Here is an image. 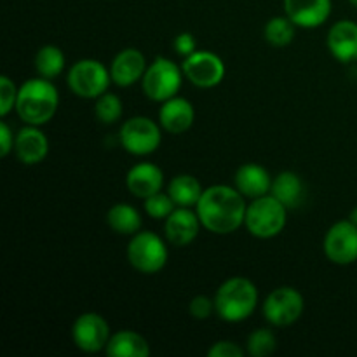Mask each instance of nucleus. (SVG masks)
<instances>
[{
	"label": "nucleus",
	"mask_w": 357,
	"mask_h": 357,
	"mask_svg": "<svg viewBox=\"0 0 357 357\" xmlns=\"http://www.w3.org/2000/svg\"><path fill=\"white\" fill-rule=\"evenodd\" d=\"M246 209L244 195L229 185H211L204 188L195 206L202 227L216 236H227L243 227Z\"/></svg>",
	"instance_id": "f257e3e1"
},
{
	"label": "nucleus",
	"mask_w": 357,
	"mask_h": 357,
	"mask_svg": "<svg viewBox=\"0 0 357 357\" xmlns=\"http://www.w3.org/2000/svg\"><path fill=\"white\" fill-rule=\"evenodd\" d=\"M59 93L49 79L38 77L21 84L16 101V114L24 124L44 126L56 115Z\"/></svg>",
	"instance_id": "f03ea898"
},
{
	"label": "nucleus",
	"mask_w": 357,
	"mask_h": 357,
	"mask_svg": "<svg viewBox=\"0 0 357 357\" xmlns=\"http://www.w3.org/2000/svg\"><path fill=\"white\" fill-rule=\"evenodd\" d=\"M258 289L246 278H230L216 289L215 312L225 323H243L255 312Z\"/></svg>",
	"instance_id": "7ed1b4c3"
},
{
	"label": "nucleus",
	"mask_w": 357,
	"mask_h": 357,
	"mask_svg": "<svg viewBox=\"0 0 357 357\" xmlns=\"http://www.w3.org/2000/svg\"><path fill=\"white\" fill-rule=\"evenodd\" d=\"M288 222V208L272 194L264 195L248 204L244 227L258 239H272L284 230Z\"/></svg>",
	"instance_id": "20e7f679"
},
{
	"label": "nucleus",
	"mask_w": 357,
	"mask_h": 357,
	"mask_svg": "<svg viewBox=\"0 0 357 357\" xmlns=\"http://www.w3.org/2000/svg\"><path fill=\"white\" fill-rule=\"evenodd\" d=\"M183 77V70L176 63L164 56H157L152 65L146 66V72L142 79L143 93L149 100L164 103L169 98L178 96Z\"/></svg>",
	"instance_id": "39448f33"
},
{
	"label": "nucleus",
	"mask_w": 357,
	"mask_h": 357,
	"mask_svg": "<svg viewBox=\"0 0 357 357\" xmlns=\"http://www.w3.org/2000/svg\"><path fill=\"white\" fill-rule=\"evenodd\" d=\"M112 82L110 68L98 59H79L70 68L66 84L75 96L84 100H98L108 91Z\"/></svg>",
	"instance_id": "423d86ee"
},
{
	"label": "nucleus",
	"mask_w": 357,
	"mask_h": 357,
	"mask_svg": "<svg viewBox=\"0 0 357 357\" xmlns=\"http://www.w3.org/2000/svg\"><path fill=\"white\" fill-rule=\"evenodd\" d=\"M167 246L157 234L138 232L131 236L128 244V260L135 271L152 275L162 271L167 264Z\"/></svg>",
	"instance_id": "0eeeda50"
},
{
	"label": "nucleus",
	"mask_w": 357,
	"mask_h": 357,
	"mask_svg": "<svg viewBox=\"0 0 357 357\" xmlns=\"http://www.w3.org/2000/svg\"><path fill=\"white\" fill-rule=\"evenodd\" d=\"M119 139L126 152L132 155H150L155 152L162 142L160 128L157 122H153L150 117H131L121 126L119 131Z\"/></svg>",
	"instance_id": "6e6552de"
},
{
	"label": "nucleus",
	"mask_w": 357,
	"mask_h": 357,
	"mask_svg": "<svg viewBox=\"0 0 357 357\" xmlns=\"http://www.w3.org/2000/svg\"><path fill=\"white\" fill-rule=\"evenodd\" d=\"M305 300L298 289L291 286H281L265 298L264 317L275 328H286L295 324L302 317Z\"/></svg>",
	"instance_id": "1a4fd4ad"
},
{
	"label": "nucleus",
	"mask_w": 357,
	"mask_h": 357,
	"mask_svg": "<svg viewBox=\"0 0 357 357\" xmlns=\"http://www.w3.org/2000/svg\"><path fill=\"white\" fill-rule=\"evenodd\" d=\"M181 70L185 79L201 89H211L225 79V63L211 51H195L183 59Z\"/></svg>",
	"instance_id": "9d476101"
},
{
	"label": "nucleus",
	"mask_w": 357,
	"mask_h": 357,
	"mask_svg": "<svg viewBox=\"0 0 357 357\" xmlns=\"http://www.w3.org/2000/svg\"><path fill=\"white\" fill-rule=\"evenodd\" d=\"M110 337V326L105 321V317L96 312L80 314L72 326L73 344L77 345V349L87 352V354H96V352L105 351Z\"/></svg>",
	"instance_id": "9b49d317"
},
{
	"label": "nucleus",
	"mask_w": 357,
	"mask_h": 357,
	"mask_svg": "<svg viewBox=\"0 0 357 357\" xmlns=\"http://www.w3.org/2000/svg\"><path fill=\"white\" fill-rule=\"evenodd\" d=\"M324 255L335 265L357 261V227L351 220H342L330 227L324 237Z\"/></svg>",
	"instance_id": "f8f14e48"
},
{
	"label": "nucleus",
	"mask_w": 357,
	"mask_h": 357,
	"mask_svg": "<svg viewBox=\"0 0 357 357\" xmlns=\"http://www.w3.org/2000/svg\"><path fill=\"white\" fill-rule=\"evenodd\" d=\"M201 225L197 211H192V208H176L164 222V234L167 243L183 248L194 243Z\"/></svg>",
	"instance_id": "ddd939ff"
},
{
	"label": "nucleus",
	"mask_w": 357,
	"mask_h": 357,
	"mask_svg": "<svg viewBox=\"0 0 357 357\" xmlns=\"http://www.w3.org/2000/svg\"><path fill=\"white\" fill-rule=\"evenodd\" d=\"M328 51L337 61L349 65L357 61V23L340 20L328 31Z\"/></svg>",
	"instance_id": "4468645a"
},
{
	"label": "nucleus",
	"mask_w": 357,
	"mask_h": 357,
	"mask_svg": "<svg viewBox=\"0 0 357 357\" xmlns=\"http://www.w3.org/2000/svg\"><path fill=\"white\" fill-rule=\"evenodd\" d=\"M146 72V59L136 47H126L114 58L110 66L112 82L119 87H129L139 82Z\"/></svg>",
	"instance_id": "2eb2a0df"
},
{
	"label": "nucleus",
	"mask_w": 357,
	"mask_h": 357,
	"mask_svg": "<svg viewBox=\"0 0 357 357\" xmlns=\"http://www.w3.org/2000/svg\"><path fill=\"white\" fill-rule=\"evenodd\" d=\"M284 13L298 28L312 30L331 16V0H284Z\"/></svg>",
	"instance_id": "dca6fc26"
},
{
	"label": "nucleus",
	"mask_w": 357,
	"mask_h": 357,
	"mask_svg": "<svg viewBox=\"0 0 357 357\" xmlns=\"http://www.w3.org/2000/svg\"><path fill=\"white\" fill-rule=\"evenodd\" d=\"M195 121L194 105L187 98L174 96L164 101L159 108V124L171 135H181L192 128Z\"/></svg>",
	"instance_id": "f3484780"
},
{
	"label": "nucleus",
	"mask_w": 357,
	"mask_h": 357,
	"mask_svg": "<svg viewBox=\"0 0 357 357\" xmlns=\"http://www.w3.org/2000/svg\"><path fill=\"white\" fill-rule=\"evenodd\" d=\"M14 152L21 162L26 166H35L47 157V136L38 129V126L26 124V128L17 131L16 139H14Z\"/></svg>",
	"instance_id": "a211bd4d"
},
{
	"label": "nucleus",
	"mask_w": 357,
	"mask_h": 357,
	"mask_svg": "<svg viewBox=\"0 0 357 357\" xmlns=\"http://www.w3.org/2000/svg\"><path fill=\"white\" fill-rule=\"evenodd\" d=\"M126 185H128V190L135 197L145 201L150 195L157 194V192H162L164 173L155 164L139 162L128 171Z\"/></svg>",
	"instance_id": "6ab92c4d"
},
{
	"label": "nucleus",
	"mask_w": 357,
	"mask_h": 357,
	"mask_svg": "<svg viewBox=\"0 0 357 357\" xmlns=\"http://www.w3.org/2000/svg\"><path fill=\"white\" fill-rule=\"evenodd\" d=\"M234 187H236L244 197L253 201V199L264 197V195L271 194L272 178L264 166L255 162H248L243 164V166L236 171Z\"/></svg>",
	"instance_id": "aec40b11"
},
{
	"label": "nucleus",
	"mask_w": 357,
	"mask_h": 357,
	"mask_svg": "<svg viewBox=\"0 0 357 357\" xmlns=\"http://www.w3.org/2000/svg\"><path fill=\"white\" fill-rule=\"evenodd\" d=\"M105 354L108 357H149L150 345L136 331L122 330L112 335Z\"/></svg>",
	"instance_id": "412c9836"
},
{
	"label": "nucleus",
	"mask_w": 357,
	"mask_h": 357,
	"mask_svg": "<svg viewBox=\"0 0 357 357\" xmlns=\"http://www.w3.org/2000/svg\"><path fill=\"white\" fill-rule=\"evenodd\" d=\"M271 194L282 202L288 209L298 208L305 195L302 178L293 171H282L272 180Z\"/></svg>",
	"instance_id": "4be33fe9"
},
{
	"label": "nucleus",
	"mask_w": 357,
	"mask_h": 357,
	"mask_svg": "<svg viewBox=\"0 0 357 357\" xmlns=\"http://www.w3.org/2000/svg\"><path fill=\"white\" fill-rule=\"evenodd\" d=\"M204 188L201 181L192 174H178L167 185V194L176 208H195Z\"/></svg>",
	"instance_id": "5701e85b"
},
{
	"label": "nucleus",
	"mask_w": 357,
	"mask_h": 357,
	"mask_svg": "<svg viewBox=\"0 0 357 357\" xmlns=\"http://www.w3.org/2000/svg\"><path fill=\"white\" fill-rule=\"evenodd\" d=\"M107 223L114 232L121 236H135L142 229V215L138 209L126 202L112 206L107 213Z\"/></svg>",
	"instance_id": "b1692460"
},
{
	"label": "nucleus",
	"mask_w": 357,
	"mask_h": 357,
	"mask_svg": "<svg viewBox=\"0 0 357 357\" xmlns=\"http://www.w3.org/2000/svg\"><path fill=\"white\" fill-rule=\"evenodd\" d=\"M65 54L58 45H42L35 54V70L38 77L44 79H56L65 70Z\"/></svg>",
	"instance_id": "393cba45"
},
{
	"label": "nucleus",
	"mask_w": 357,
	"mask_h": 357,
	"mask_svg": "<svg viewBox=\"0 0 357 357\" xmlns=\"http://www.w3.org/2000/svg\"><path fill=\"white\" fill-rule=\"evenodd\" d=\"M296 24L288 16H275L264 28V37L274 47H286L295 38Z\"/></svg>",
	"instance_id": "a878e982"
},
{
	"label": "nucleus",
	"mask_w": 357,
	"mask_h": 357,
	"mask_svg": "<svg viewBox=\"0 0 357 357\" xmlns=\"http://www.w3.org/2000/svg\"><path fill=\"white\" fill-rule=\"evenodd\" d=\"M94 114L101 124H115L121 121L122 114H124V105L122 100L114 93H105L101 94L94 105Z\"/></svg>",
	"instance_id": "bb28decb"
},
{
	"label": "nucleus",
	"mask_w": 357,
	"mask_h": 357,
	"mask_svg": "<svg viewBox=\"0 0 357 357\" xmlns=\"http://www.w3.org/2000/svg\"><path fill=\"white\" fill-rule=\"evenodd\" d=\"M278 349V338L268 328H258L248 337L246 352L253 357H267Z\"/></svg>",
	"instance_id": "cd10ccee"
},
{
	"label": "nucleus",
	"mask_w": 357,
	"mask_h": 357,
	"mask_svg": "<svg viewBox=\"0 0 357 357\" xmlns=\"http://www.w3.org/2000/svg\"><path fill=\"white\" fill-rule=\"evenodd\" d=\"M145 213L150 218L155 220H166L171 213L176 209V204L173 202V199L169 197V194H164V192H157V194L150 195L145 199Z\"/></svg>",
	"instance_id": "c85d7f7f"
},
{
	"label": "nucleus",
	"mask_w": 357,
	"mask_h": 357,
	"mask_svg": "<svg viewBox=\"0 0 357 357\" xmlns=\"http://www.w3.org/2000/svg\"><path fill=\"white\" fill-rule=\"evenodd\" d=\"M17 93H20V87L9 77H0V115L2 117H7L16 108Z\"/></svg>",
	"instance_id": "c756f323"
},
{
	"label": "nucleus",
	"mask_w": 357,
	"mask_h": 357,
	"mask_svg": "<svg viewBox=\"0 0 357 357\" xmlns=\"http://www.w3.org/2000/svg\"><path fill=\"white\" fill-rule=\"evenodd\" d=\"M213 312H215V298H209L206 295L194 296L188 303V314L197 321L208 319Z\"/></svg>",
	"instance_id": "7c9ffc66"
},
{
	"label": "nucleus",
	"mask_w": 357,
	"mask_h": 357,
	"mask_svg": "<svg viewBox=\"0 0 357 357\" xmlns=\"http://www.w3.org/2000/svg\"><path fill=\"white\" fill-rule=\"evenodd\" d=\"M248 352L243 347L236 344V342L230 340H222L216 342L211 349L208 351L209 357H244Z\"/></svg>",
	"instance_id": "2f4dec72"
},
{
	"label": "nucleus",
	"mask_w": 357,
	"mask_h": 357,
	"mask_svg": "<svg viewBox=\"0 0 357 357\" xmlns=\"http://www.w3.org/2000/svg\"><path fill=\"white\" fill-rule=\"evenodd\" d=\"M173 47L174 51H176V54L185 59L197 51V40H195V37L190 31H181V33H178L176 38H174Z\"/></svg>",
	"instance_id": "473e14b6"
},
{
	"label": "nucleus",
	"mask_w": 357,
	"mask_h": 357,
	"mask_svg": "<svg viewBox=\"0 0 357 357\" xmlns=\"http://www.w3.org/2000/svg\"><path fill=\"white\" fill-rule=\"evenodd\" d=\"M14 139H16V136L13 135L9 126L6 122H0V157H7L13 152Z\"/></svg>",
	"instance_id": "72a5a7b5"
},
{
	"label": "nucleus",
	"mask_w": 357,
	"mask_h": 357,
	"mask_svg": "<svg viewBox=\"0 0 357 357\" xmlns=\"http://www.w3.org/2000/svg\"><path fill=\"white\" fill-rule=\"evenodd\" d=\"M349 220H351V222L357 227V206H356L354 209H352V213H351V216H349Z\"/></svg>",
	"instance_id": "f704fd0d"
},
{
	"label": "nucleus",
	"mask_w": 357,
	"mask_h": 357,
	"mask_svg": "<svg viewBox=\"0 0 357 357\" xmlns=\"http://www.w3.org/2000/svg\"><path fill=\"white\" fill-rule=\"evenodd\" d=\"M349 2H351L354 7H357V0H349Z\"/></svg>",
	"instance_id": "c9c22d12"
}]
</instances>
